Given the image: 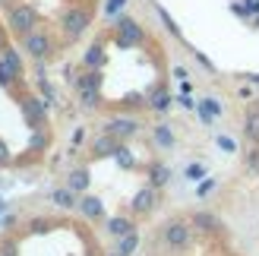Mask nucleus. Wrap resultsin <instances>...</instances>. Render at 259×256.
<instances>
[{"instance_id": "f03ea898", "label": "nucleus", "mask_w": 259, "mask_h": 256, "mask_svg": "<svg viewBox=\"0 0 259 256\" xmlns=\"http://www.w3.org/2000/svg\"><path fill=\"white\" fill-rule=\"evenodd\" d=\"M164 244L174 247V250H184L190 244V225L187 222H171L164 225Z\"/></svg>"}, {"instance_id": "412c9836", "label": "nucleus", "mask_w": 259, "mask_h": 256, "mask_svg": "<svg viewBox=\"0 0 259 256\" xmlns=\"http://www.w3.org/2000/svg\"><path fill=\"white\" fill-rule=\"evenodd\" d=\"M0 256H16V247H13V244H4V247H0Z\"/></svg>"}, {"instance_id": "9b49d317", "label": "nucleus", "mask_w": 259, "mask_h": 256, "mask_svg": "<svg viewBox=\"0 0 259 256\" xmlns=\"http://www.w3.org/2000/svg\"><path fill=\"white\" fill-rule=\"evenodd\" d=\"M117 29H120V41H123V45H126V41H136V38H139V29H136L133 22H126V19L117 25Z\"/></svg>"}, {"instance_id": "4be33fe9", "label": "nucleus", "mask_w": 259, "mask_h": 256, "mask_svg": "<svg viewBox=\"0 0 259 256\" xmlns=\"http://www.w3.org/2000/svg\"><path fill=\"white\" fill-rule=\"evenodd\" d=\"M7 161H10V152H7L4 143H0V164H7Z\"/></svg>"}, {"instance_id": "aec40b11", "label": "nucleus", "mask_w": 259, "mask_h": 256, "mask_svg": "<svg viewBox=\"0 0 259 256\" xmlns=\"http://www.w3.org/2000/svg\"><path fill=\"white\" fill-rule=\"evenodd\" d=\"M187 177H190V181H199V177H202V164H190V168H187Z\"/></svg>"}, {"instance_id": "dca6fc26", "label": "nucleus", "mask_w": 259, "mask_h": 256, "mask_svg": "<svg viewBox=\"0 0 259 256\" xmlns=\"http://www.w3.org/2000/svg\"><path fill=\"white\" fill-rule=\"evenodd\" d=\"M247 136L259 143V114H250V120H247Z\"/></svg>"}, {"instance_id": "ddd939ff", "label": "nucleus", "mask_w": 259, "mask_h": 256, "mask_svg": "<svg viewBox=\"0 0 259 256\" xmlns=\"http://www.w3.org/2000/svg\"><path fill=\"white\" fill-rule=\"evenodd\" d=\"M51 199H54L60 209H70V206H73V190H70V187H67V190H54V196H51Z\"/></svg>"}, {"instance_id": "4468645a", "label": "nucleus", "mask_w": 259, "mask_h": 256, "mask_svg": "<svg viewBox=\"0 0 259 256\" xmlns=\"http://www.w3.org/2000/svg\"><path fill=\"white\" fill-rule=\"evenodd\" d=\"M89 187V174L85 171H73L70 174V190H85Z\"/></svg>"}, {"instance_id": "6e6552de", "label": "nucleus", "mask_w": 259, "mask_h": 256, "mask_svg": "<svg viewBox=\"0 0 259 256\" xmlns=\"http://www.w3.org/2000/svg\"><path fill=\"white\" fill-rule=\"evenodd\" d=\"M193 225L202 228V231H215L218 219H215V215H209V212H196V215H193Z\"/></svg>"}, {"instance_id": "a211bd4d", "label": "nucleus", "mask_w": 259, "mask_h": 256, "mask_svg": "<svg viewBox=\"0 0 259 256\" xmlns=\"http://www.w3.org/2000/svg\"><path fill=\"white\" fill-rule=\"evenodd\" d=\"M167 181V168H152V184L158 187V184H164Z\"/></svg>"}, {"instance_id": "39448f33", "label": "nucleus", "mask_w": 259, "mask_h": 256, "mask_svg": "<svg viewBox=\"0 0 259 256\" xmlns=\"http://www.w3.org/2000/svg\"><path fill=\"white\" fill-rule=\"evenodd\" d=\"M152 206H155V190H152V187L139 190V193L133 196V209H136V212H152Z\"/></svg>"}, {"instance_id": "9d476101", "label": "nucleus", "mask_w": 259, "mask_h": 256, "mask_svg": "<svg viewBox=\"0 0 259 256\" xmlns=\"http://www.w3.org/2000/svg\"><path fill=\"white\" fill-rule=\"evenodd\" d=\"M139 247V237L136 234H126V237H120V247H117V256H130Z\"/></svg>"}, {"instance_id": "2eb2a0df", "label": "nucleus", "mask_w": 259, "mask_h": 256, "mask_svg": "<svg viewBox=\"0 0 259 256\" xmlns=\"http://www.w3.org/2000/svg\"><path fill=\"white\" fill-rule=\"evenodd\" d=\"M25 114H29L32 120H38V117H41V101H38V98H25Z\"/></svg>"}, {"instance_id": "6ab92c4d", "label": "nucleus", "mask_w": 259, "mask_h": 256, "mask_svg": "<svg viewBox=\"0 0 259 256\" xmlns=\"http://www.w3.org/2000/svg\"><path fill=\"white\" fill-rule=\"evenodd\" d=\"M152 108H167V92H155V98H152Z\"/></svg>"}, {"instance_id": "423d86ee", "label": "nucleus", "mask_w": 259, "mask_h": 256, "mask_svg": "<svg viewBox=\"0 0 259 256\" xmlns=\"http://www.w3.org/2000/svg\"><path fill=\"white\" fill-rule=\"evenodd\" d=\"M108 133H111V136H130V133H136V120L117 117V120H111V123H108Z\"/></svg>"}, {"instance_id": "0eeeda50", "label": "nucleus", "mask_w": 259, "mask_h": 256, "mask_svg": "<svg viewBox=\"0 0 259 256\" xmlns=\"http://www.w3.org/2000/svg\"><path fill=\"white\" fill-rule=\"evenodd\" d=\"M108 231H111L114 237H126V234H133V225H130L126 219H111V222H108Z\"/></svg>"}, {"instance_id": "20e7f679", "label": "nucleus", "mask_w": 259, "mask_h": 256, "mask_svg": "<svg viewBox=\"0 0 259 256\" xmlns=\"http://www.w3.org/2000/svg\"><path fill=\"white\" fill-rule=\"evenodd\" d=\"M85 25H89V13H85V10H70L67 16H63V29H67L70 38L82 35V32H85Z\"/></svg>"}, {"instance_id": "f8f14e48", "label": "nucleus", "mask_w": 259, "mask_h": 256, "mask_svg": "<svg viewBox=\"0 0 259 256\" xmlns=\"http://www.w3.org/2000/svg\"><path fill=\"white\" fill-rule=\"evenodd\" d=\"M79 209L89 215V219H98V215H101V202H98V199H92V196H85V199L79 202Z\"/></svg>"}, {"instance_id": "f257e3e1", "label": "nucleus", "mask_w": 259, "mask_h": 256, "mask_svg": "<svg viewBox=\"0 0 259 256\" xmlns=\"http://www.w3.org/2000/svg\"><path fill=\"white\" fill-rule=\"evenodd\" d=\"M10 29L19 32V35H29L35 29V10L32 7H16L10 10Z\"/></svg>"}, {"instance_id": "7ed1b4c3", "label": "nucleus", "mask_w": 259, "mask_h": 256, "mask_svg": "<svg viewBox=\"0 0 259 256\" xmlns=\"http://www.w3.org/2000/svg\"><path fill=\"white\" fill-rule=\"evenodd\" d=\"M25 51L32 57H48L51 54V38L45 32H29L25 35Z\"/></svg>"}, {"instance_id": "1a4fd4ad", "label": "nucleus", "mask_w": 259, "mask_h": 256, "mask_svg": "<svg viewBox=\"0 0 259 256\" xmlns=\"http://www.w3.org/2000/svg\"><path fill=\"white\" fill-rule=\"evenodd\" d=\"M111 152H117V143H114V136H101L95 143V155H111Z\"/></svg>"}, {"instance_id": "5701e85b", "label": "nucleus", "mask_w": 259, "mask_h": 256, "mask_svg": "<svg viewBox=\"0 0 259 256\" xmlns=\"http://www.w3.org/2000/svg\"><path fill=\"white\" fill-rule=\"evenodd\" d=\"M250 168H256V171H259V149H256L253 155H250Z\"/></svg>"}, {"instance_id": "f3484780", "label": "nucleus", "mask_w": 259, "mask_h": 256, "mask_svg": "<svg viewBox=\"0 0 259 256\" xmlns=\"http://www.w3.org/2000/svg\"><path fill=\"white\" fill-rule=\"evenodd\" d=\"M155 139H158L161 146H171V143H174V136H171V130H167V126H158V130H155Z\"/></svg>"}]
</instances>
